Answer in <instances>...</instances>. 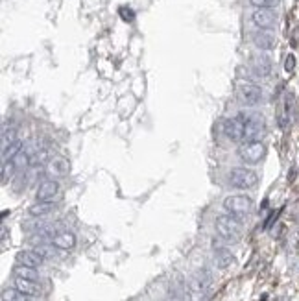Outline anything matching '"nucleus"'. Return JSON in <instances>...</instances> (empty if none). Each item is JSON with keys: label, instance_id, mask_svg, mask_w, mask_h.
Listing matches in <instances>:
<instances>
[{"label": "nucleus", "instance_id": "obj_23", "mask_svg": "<svg viewBox=\"0 0 299 301\" xmlns=\"http://www.w3.org/2000/svg\"><path fill=\"white\" fill-rule=\"evenodd\" d=\"M48 161V150H37L35 154H32L30 159V166H41Z\"/></svg>", "mask_w": 299, "mask_h": 301}, {"label": "nucleus", "instance_id": "obj_28", "mask_svg": "<svg viewBox=\"0 0 299 301\" xmlns=\"http://www.w3.org/2000/svg\"><path fill=\"white\" fill-rule=\"evenodd\" d=\"M120 15H122L124 21H133V19H135V13L131 12V10H128V8H122V10H120Z\"/></svg>", "mask_w": 299, "mask_h": 301}, {"label": "nucleus", "instance_id": "obj_21", "mask_svg": "<svg viewBox=\"0 0 299 301\" xmlns=\"http://www.w3.org/2000/svg\"><path fill=\"white\" fill-rule=\"evenodd\" d=\"M255 10H273L281 4V0H249Z\"/></svg>", "mask_w": 299, "mask_h": 301}, {"label": "nucleus", "instance_id": "obj_26", "mask_svg": "<svg viewBox=\"0 0 299 301\" xmlns=\"http://www.w3.org/2000/svg\"><path fill=\"white\" fill-rule=\"evenodd\" d=\"M293 68H295V56L290 54V56H286V61H284V70L286 72H293Z\"/></svg>", "mask_w": 299, "mask_h": 301}, {"label": "nucleus", "instance_id": "obj_19", "mask_svg": "<svg viewBox=\"0 0 299 301\" xmlns=\"http://www.w3.org/2000/svg\"><path fill=\"white\" fill-rule=\"evenodd\" d=\"M30 295L23 294L17 288H6L2 292V301H28Z\"/></svg>", "mask_w": 299, "mask_h": 301}, {"label": "nucleus", "instance_id": "obj_6", "mask_svg": "<svg viewBox=\"0 0 299 301\" xmlns=\"http://www.w3.org/2000/svg\"><path fill=\"white\" fill-rule=\"evenodd\" d=\"M238 100L248 108H255L262 102V91L253 83H242L238 87Z\"/></svg>", "mask_w": 299, "mask_h": 301}, {"label": "nucleus", "instance_id": "obj_14", "mask_svg": "<svg viewBox=\"0 0 299 301\" xmlns=\"http://www.w3.org/2000/svg\"><path fill=\"white\" fill-rule=\"evenodd\" d=\"M15 288L21 290L23 294L34 297V295L39 294V286H37V281H32V279H23V277H15Z\"/></svg>", "mask_w": 299, "mask_h": 301}, {"label": "nucleus", "instance_id": "obj_18", "mask_svg": "<svg viewBox=\"0 0 299 301\" xmlns=\"http://www.w3.org/2000/svg\"><path fill=\"white\" fill-rule=\"evenodd\" d=\"M52 211H54V204L52 202H37V204H34L30 207V215L39 218V216H46Z\"/></svg>", "mask_w": 299, "mask_h": 301}, {"label": "nucleus", "instance_id": "obj_12", "mask_svg": "<svg viewBox=\"0 0 299 301\" xmlns=\"http://www.w3.org/2000/svg\"><path fill=\"white\" fill-rule=\"evenodd\" d=\"M68 161L63 159V157H54L46 163V174L50 177H61L68 174Z\"/></svg>", "mask_w": 299, "mask_h": 301}, {"label": "nucleus", "instance_id": "obj_7", "mask_svg": "<svg viewBox=\"0 0 299 301\" xmlns=\"http://www.w3.org/2000/svg\"><path fill=\"white\" fill-rule=\"evenodd\" d=\"M224 133H226L227 139H231L235 142H242L244 135H246V126L240 120V117H235V119H227L224 122Z\"/></svg>", "mask_w": 299, "mask_h": 301}, {"label": "nucleus", "instance_id": "obj_27", "mask_svg": "<svg viewBox=\"0 0 299 301\" xmlns=\"http://www.w3.org/2000/svg\"><path fill=\"white\" fill-rule=\"evenodd\" d=\"M52 248H54V246H52ZM52 248H48V246H37L35 250L39 251L41 255H43V257L46 259V257H52V255H54V250H52Z\"/></svg>", "mask_w": 299, "mask_h": 301}, {"label": "nucleus", "instance_id": "obj_8", "mask_svg": "<svg viewBox=\"0 0 299 301\" xmlns=\"http://www.w3.org/2000/svg\"><path fill=\"white\" fill-rule=\"evenodd\" d=\"M251 21L257 28L260 30H271L277 23V15L271 10H255L251 13Z\"/></svg>", "mask_w": 299, "mask_h": 301}, {"label": "nucleus", "instance_id": "obj_24", "mask_svg": "<svg viewBox=\"0 0 299 301\" xmlns=\"http://www.w3.org/2000/svg\"><path fill=\"white\" fill-rule=\"evenodd\" d=\"M216 261H218V266L220 268H229L231 264H235V257L226 253V251H222L220 255L216 257Z\"/></svg>", "mask_w": 299, "mask_h": 301}, {"label": "nucleus", "instance_id": "obj_22", "mask_svg": "<svg viewBox=\"0 0 299 301\" xmlns=\"http://www.w3.org/2000/svg\"><path fill=\"white\" fill-rule=\"evenodd\" d=\"M30 159H32V152H28V150H21L15 157H13V163H15V166L17 168H23V166H28L30 165Z\"/></svg>", "mask_w": 299, "mask_h": 301}, {"label": "nucleus", "instance_id": "obj_16", "mask_svg": "<svg viewBox=\"0 0 299 301\" xmlns=\"http://www.w3.org/2000/svg\"><path fill=\"white\" fill-rule=\"evenodd\" d=\"M13 273H15V277L32 279V281H37V279H39V273H37V268L24 266V264H17V266L13 268Z\"/></svg>", "mask_w": 299, "mask_h": 301}, {"label": "nucleus", "instance_id": "obj_5", "mask_svg": "<svg viewBox=\"0 0 299 301\" xmlns=\"http://www.w3.org/2000/svg\"><path fill=\"white\" fill-rule=\"evenodd\" d=\"M224 209L229 213V215L237 216V218H242V216L249 215L251 209H253V199L249 196H244V194H233V196H227L224 199Z\"/></svg>", "mask_w": 299, "mask_h": 301}, {"label": "nucleus", "instance_id": "obj_3", "mask_svg": "<svg viewBox=\"0 0 299 301\" xmlns=\"http://www.w3.org/2000/svg\"><path fill=\"white\" fill-rule=\"evenodd\" d=\"M216 233L220 235L222 239L226 240H237L242 233V224L238 220L237 216L233 215H224V216H218L216 218Z\"/></svg>", "mask_w": 299, "mask_h": 301}, {"label": "nucleus", "instance_id": "obj_17", "mask_svg": "<svg viewBox=\"0 0 299 301\" xmlns=\"http://www.w3.org/2000/svg\"><path fill=\"white\" fill-rule=\"evenodd\" d=\"M24 148V144H23V141H15V142H12L10 146H6L4 150H2V163H6V161H13V157L21 152Z\"/></svg>", "mask_w": 299, "mask_h": 301}, {"label": "nucleus", "instance_id": "obj_1", "mask_svg": "<svg viewBox=\"0 0 299 301\" xmlns=\"http://www.w3.org/2000/svg\"><path fill=\"white\" fill-rule=\"evenodd\" d=\"M240 120L246 126V135H244V142L246 141H260L266 131V122L259 113L253 111H240L238 113Z\"/></svg>", "mask_w": 299, "mask_h": 301}, {"label": "nucleus", "instance_id": "obj_9", "mask_svg": "<svg viewBox=\"0 0 299 301\" xmlns=\"http://www.w3.org/2000/svg\"><path fill=\"white\" fill-rule=\"evenodd\" d=\"M57 192H59V183L56 179H45L37 188L35 198H37V202H50V199L56 198Z\"/></svg>", "mask_w": 299, "mask_h": 301}, {"label": "nucleus", "instance_id": "obj_15", "mask_svg": "<svg viewBox=\"0 0 299 301\" xmlns=\"http://www.w3.org/2000/svg\"><path fill=\"white\" fill-rule=\"evenodd\" d=\"M251 68H253V72L257 74V76H260V78H264V76H268V74L271 72V61L270 57L266 56H257L253 59V65H251Z\"/></svg>", "mask_w": 299, "mask_h": 301}, {"label": "nucleus", "instance_id": "obj_13", "mask_svg": "<svg viewBox=\"0 0 299 301\" xmlns=\"http://www.w3.org/2000/svg\"><path fill=\"white\" fill-rule=\"evenodd\" d=\"M52 246L57 250H72L76 246V235L70 231H61L52 239Z\"/></svg>", "mask_w": 299, "mask_h": 301}, {"label": "nucleus", "instance_id": "obj_20", "mask_svg": "<svg viewBox=\"0 0 299 301\" xmlns=\"http://www.w3.org/2000/svg\"><path fill=\"white\" fill-rule=\"evenodd\" d=\"M15 141H17V128H10L8 130V126H4L2 128V150Z\"/></svg>", "mask_w": 299, "mask_h": 301}, {"label": "nucleus", "instance_id": "obj_10", "mask_svg": "<svg viewBox=\"0 0 299 301\" xmlns=\"http://www.w3.org/2000/svg\"><path fill=\"white\" fill-rule=\"evenodd\" d=\"M253 45L259 48V50H273L277 45L275 35L271 34L270 30H260L253 35Z\"/></svg>", "mask_w": 299, "mask_h": 301}, {"label": "nucleus", "instance_id": "obj_11", "mask_svg": "<svg viewBox=\"0 0 299 301\" xmlns=\"http://www.w3.org/2000/svg\"><path fill=\"white\" fill-rule=\"evenodd\" d=\"M43 261H45V257L41 255L37 250H24L17 253V262L19 264H24V266L37 268L43 264Z\"/></svg>", "mask_w": 299, "mask_h": 301}, {"label": "nucleus", "instance_id": "obj_25", "mask_svg": "<svg viewBox=\"0 0 299 301\" xmlns=\"http://www.w3.org/2000/svg\"><path fill=\"white\" fill-rule=\"evenodd\" d=\"M15 168H17V166H15L13 161H6V163H2V183L8 181V177L12 176Z\"/></svg>", "mask_w": 299, "mask_h": 301}, {"label": "nucleus", "instance_id": "obj_4", "mask_svg": "<svg viewBox=\"0 0 299 301\" xmlns=\"http://www.w3.org/2000/svg\"><path fill=\"white\" fill-rule=\"evenodd\" d=\"M229 181L235 188H240V190H248V188H253L257 183H259V176L253 168H248V166H237L233 168L231 174H229Z\"/></svg>", "mask_w": 299, "mask_h": 301}, {"label": "nucleus", "instance_id": "obj_2", "mask_svg": "<svg viewBox=\"0 0 299 301\" xmlns=\"http://www.w3.org/2000/svg\"><path fill=\"white\" fill-rule=\"evenodd\" d=\"M266 146L262 141H246L238 146V157L246 165H259L264 159Z\"/></svg>", "mask_w": 299, "mask_h": 301}]
</instances>
